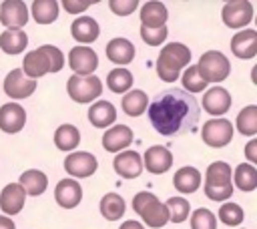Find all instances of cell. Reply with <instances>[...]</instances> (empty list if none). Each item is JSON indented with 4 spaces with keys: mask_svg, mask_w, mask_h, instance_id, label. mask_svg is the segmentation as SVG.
I'll use <instances>...</instances> for the list:
<instances>
[{
    "mask_svg": "<svg viewBox=\"0 0 257 229\" xmlns=\"http://www.w3.org/2000/svg\"><path fill=\"white\" fill-rule=\"evenodd\" d=\"M149 121L155 131L163 137L183 135L195 131L201 108L193 94L183 88H167L153 98L147 106Z\"/></svg>",
    "mask_w": 257,
    "mask_h": 229,
    "instance_id": "6da1fadb",
    "label": "cell"
},
{
    "mask_svg": "<svg viewBox=\"0 0 257 229\" xmlns=\"http://www.w3.org/2000/svg\"><path fill=\"white\" fill-rule=\"evenodd\" d=\"M64 66V54L54 44H42L36 50H30L22 60V74L30 80H36L44 74L58 72Z\"/></svg>",
    "mask_w": 257,
    "mask_h": 229,
    "instance_id": "7a4b0ae2",
    "label": "cell"
},
{
    "mask_svg": "<svg viewBox=\"0 0 257 229\" xmlns=\"http://www.w3.org/2000/svg\"><path fill=\"white\" fill-rule=\"evenodd\" d=\"M191 62V50L183 42H169L157 58V74L163 82H175Z\"/></svg>",
    "mask_w": 257,
    "mask_h": 229,
    "instance_id": "3957f363",
    "label": "cell"
},
{
    "mask_svg": "<svg viewBox=\"0 0 257 229\" xmlns=\"http://www.w3.org/2000/svg\"><path fill=\"white\" fill-rule=\"evenodd\" d=\"M233 169L229 167V163L225 161H215L207 167L205 173V195L211 201H225L233 195V181H231Z\"/></svg>",
    "mask_w": 257,
    "mask_h": 229,
    "instance_id": "277c9868",
    "label": "cell"
},
{
    "mask_svg": "<svg viewBox=\"0 0 257 229\" xmlns=\"http://www.w3.org/2000/svg\"><path fill=\"white\" fill-rule=\"evenodd\" d=\"M133 211L145 221L147 227L159 229L169 223V211L167 205L157 199L151 191H141L133 197Z\"/></svg>",
    "mask_w": 257,
    "mask_h": 229,
    "instance_id": "5b68a950",
    "label": "cell"
},
{
    "mask_svg": "<svg viewBox=\"0 0 257 229\" xmlns=\"http://www.w3.org/2000/svg\"><path fill=\"white\" fill-rule=\"evenodd\" d=\"M199 76L209 84V82H221L229 76L231 72V62L229 58L219 52V50H207L203 52V56L199 58V62L195 64Z\"/></svg>",
    "mask_w": 257,
    "mask_h": 229,
    "instance_id": "8992f818",
    "label": "cell"
},
{
    "mask_svg": "<svg viewBox=\"0 0 257 229\" xmlns=\"http://www.w3.org/2000/svg\"><path fill=\"white\" fill-rule=\"evenodd\" d=\"M66 92L74 102L88 104V102H94L102 94V82L96 74H88V76L72 74L66 80Z\"/></svg>",
    "mask_w": 257,
    "mask_h": 229,
    "instance_id": "52a82bcc",
    "label": "cell"
},
{
    "mask_svg": "<svg viewBox=\"0 0 257 229\" xmlns=\"http://www.w3.org/2000/svg\"><path fill=\"white\" fill-rule=\"evenodd\" d=\"M201 137H203V143L207 147L221 149V147L231 143V139H233V125L227 119L205 121V125L201 127Z\"/></svg>",
    "mask_w": 257,
    "mask_h": 229,
    "instance_id": "ba28073f",
    "label": "cell"
},
{
    "mask_svg": "<svg viewBox=\"0 0 257 229\" xmlns=\"http://www.w3.org/2000/svg\"><path fill=\"white\" fill-rule=\"evenodd\" d=\"M221 18H223L225 26L243 30L253 20V4L247 2V0H231V2H225L223 4V10H221Z\"/></svg>",
    "mask_w": 257,
    "mask_h": 229,
    "instance_id": "9c48e42d",
    "label": "cell"
},
{
    "mask_svg": "<svg viewBox=\"0 0 257 229\" xmlns=\"http://www.w3.org/2000/svg\"><path fill=\"white\" fill-rule=\"evenodd\" d=\"M98 169V161L92 153L86 151H72L64 159V171L74 179H86Z\"/></svg>",
    "mask_w": 257,
    "mask_h": 229,
    "instance_id": "30bf717a",
    "label": "cell"
},
{
    "mask_svg": "<svg viewBox=\"0 0 257 229\" xmlns=\"http://www.w3.org/2000/svg\"><path fill=\"white\" fill-rule=\"evenodd\" d=\"M68 66L72 68L74 74H78V76H88V74H92V72L96 70V66H98V56H96V52H94L90 46L78 44V46L70 48V52H68Z\"/></svg>",
    "mask_w": 257,
    "mask_h": 229,
    "instance_id": "8fae6325",
    "label": "cell"
},
{
    "mask_svg": "<svg viewBox=\"0 0 257 229\" xmlns=\"http://www.w3.org/2000/svg\"><path fill=\"white\" fill-rule=\"evenodd\" d=\"M28 16V6L22 0H4L0 4V22L6 26V30H22Z\"/></svg>",
    "mask_w": 257,
    "mask_h": 229,
    "instance_id": "7c38bea8",
    "label": "cell"
},
{
    "mask_svg": "<svg viewBox=\"0 0 257 229\" xmlns=\"http://www.w3.org/2000/svg\"><path fill=\"white\" fill-rule=\"evenodd\" d=\"M34 90H36V80L26 78L20 68H12L4 78V92L14 100L28 98Z\"/></svg>",
    "mask_w": 257,
    "mask_h": 229,
    "instance_id": "4fadbf2b",
    "label": "cell"
},
{
    "mask_svg": "<svg viewBox=\"0 0 257 229\" xmlns=\"http://www.w3.org/2000/svg\"><path fill=\"white\" fill-rule=\"evenodd\" d=\"M143 159V167L153 173V175H163L173 167V155L169 153V149L161 147V145H153L145 151Z\"/></svg>",
    "mask_w": 257,
    "mask_h": 229,
    "instance_id": "5bb4252c",
    "label": "cell"
},
{
    "mask_svg": "<svg viewBox=\"0 0 257 229\" xmlns=\"http://www.w3.org/2000/svg\"><path fill=\"white\" fill-rule=\"evenodd\" d=\"M203 108L211 114V117H215V119H219L221 114H225L229 108H231V94H229V90L227 88H223V86H211L205 94H203Z\"/></svg>",
    "mask_w": 257,
    "mask_h": 229,
    "instance_id": "9a60e30c",
    "label": "cell"
},
{
    "mask_svg": "<svg viewBox=\"0 0 257 229\" xmlns=\"http://www.w3.org/2000/svg\"><path fill=\"white\" fill-rule=\"evenodd\" d=\"M133 143V129L126 125H112L102 135V147L108 153H120Z\"/></svg>",
    "mask_w": 257,
    "mask_h": 229,
    "instance_id": "2e32d148",
    "label": "cell"
},
{
    "mask_svg": "<svg viewBox=\"0 0 257 229\" xmlns=\"http://www.w3.org/2000/svg\"><path fill=\"white\" fill-rule=\"evenodd\" d=\"M112 167L122 179H137L143 173V159L137 151H120L114 155Z\"/></svg>",
    "mask_w": 257,
    "mask_h": 229,
    "instance_id": "e0dca14e",
    "label": "cell"
},
{
    "mask_svg": "<svg viewBox=\"0 0 257 229\" xmlns=\"http://www.w3.org/2000/svg\"><path fill=\"white\" fill-rule=\"evenodd\" d=\"M231 52L243 60L253 58L257 54V30L243 28V30L235 32L231 38Z\"/></svg>",
    "mask_w": 257,
    "mask_h": 229,
    "instance_id": "ac0fdd59",
    "label": "cell"
},
{
    "mask_svg": "<svg viewBox=\"0 0 257 229\" xmlns=\"http://www.w3.org/2000/svg\"><path fill=\"white\" fill-rule=\"evenodd\" d=\"M54 199L62 209H74L82 201V187L76 179H60L54 189Z\"/></svg>",
    "mask_w": 257,
    "mask_h": 229,
    "instance_id": "d6986e66",
    "label": "cell"
},
{
    "mask_svg": "<svg viewBox=\"0 0 257 229\" xmlns=\"http://www.w3.org/2000/svg\"><path fill=\"white\" fill-rule=\"evenodd\" d=\"M24 125H26V110L22 108V104L6 102L0 106V131L14 135L22 131Z\"/></svg>",
    "mask_w": 257,
    "mask_h": 229,
    "instance_id": "ffe728a7",
    "label": "cell"
},
{
    "mask_svg": "<svg viewBox=\"0 0 257 229\" xmlns=\"http://www.w3.org/2000/svg\"><path fill=\"white\" fill-rule=\"evenodd\" d=\"M24 201H26V193L18 183H8L0 191V211L8 217L18 215L24 207Z\"/></svg>",
    "mask_w": 257,
    "mask_h": 229,
    "instance_id": "44dd1931",
    "label": "cell"
},
{
    "mask_svg": "<svg viewBox=\"0 0 257 229\" xmlns=\"http://www.w3.org/2000/svg\"><path fill=\"white\" fill-rule=\"evenodd\" d=\"M139 10H141V26H145V28H161V26H165V22L169 18L167 6L157 0L145 2L143 6H139Z\"/></svg>",
    "mask_w": 257,
    "mask_h": 229,
    "instance_id": "7402d4cb",
    "label": "cell"
},
{
    "mask_svg": "<svg viewBox=\"0 0 257 229\" xmlns=\"http://www.w3.org/2000/svg\"><path fill=\"white\" fill-rule=\"evenodd\" d=\"M70 34H72L74 40H78L82 46H86V44H90V42H94V40L98 38L100 26H98V22H96L94 18H90V16H78V18L70 24Z\"/></svg>",
    "mask_w": 257,
    "mask_h": 229,
    "instance_id": "603a6c76",
    "label": "cell"
},
{
    "mask_svg": "<svg viewBox=\"0 0 257 229\" xmlns=\"http://www.w3.org/2000/svg\"><path fill=\"white\" fill-rule=\"evenodd\" d=\"M88 121L96 129H108L116 121V108L108 100H94L88 108Z\"/></svg>",
    "mask_w": 257,
    "mask_h": 229,
    "instance_id": "cb8c5ba5",
    "label": "cell"
},
{
    "mask_svg": "<svg viewBox=\"0 0 257 229\" xmlns=\"http://www.w3.org/2000/svg\"><path fill=\"white\" fill-rule=\"evenodd\" d=\"M135 52H137L135 50V44L131 40H126V38H112L106 44V56H108V60L114 62V64H120V66L133 62Z\"/></svg>",
    "mask_w": 257,
    "mask_h": 229,
    "instance_id": "d4e9b609",
    "label": "cell"
},
{
    "mask_svg": "<svg viewBox=\"0 0 257 229\" xmlns=\"http://www.w3.org/2000/svg\"><path fill=\"white\" fill-rule=\"evenodd\" d=\"M18 185L24 189L26 195L38 197V195H42V193L46 191V187H48V177H46V173L40 171V169H28V171H24V173L20 175Z\"/></svg>",
    "mask_w": 257,
    "mask_h": 229,
    "instance_id": "484cf974",
    "label": "cell"
},
{
    "mask_svg": "<svg viewBox=\"0 0 257 229\" xmlns=\"http://www.w3.org/2000/svg\"><path fill=\"white\" fill-rule=\"evenodd\" d=\"M173 185L177 191H181L185 195L195 193L201 187V173L195 167H181L173 177Z\"/></svg>",
    "mask_w": 257,
    "mask_h": 229,
    "instance_id": "4316f807",
    "label": "cell"
},
{
    "mask_svg": "<svg viewBox=\"0 0 257 229\" xmlns=\"http://www.w3.org/2000/svg\"><path fill=\"white\" fill-rule=\"evenodd\" d=\"M80 143V131L70 125V123H64L60 125L56 131H54V145L56 149L64 151V153H72Z\"/></svg>",
    "mask_w": 257,
    "mask_h": 229,
    "instance_id": "83f0119b",
    "label": "cell"
},
{
    "mask_svg": "<svg viewBox=\"0 0 257 229\" xmlns=\"http://www.w3.org/2000/svg\"><path fill=\"white\" fill-rule=\"evenodd\" d=\"M231 181H233V185L237 189L249 193V191H253L257 187V169L253 165H249V163H239L235 167L233 175H231Z\"/></svg>",
    "mask_w": 257,
    "mask_h": 229,
    "instance_id": "f1b7e54d",
    "label": "cell"
},
{
    "mask_svg": "<svg viewBox=\"0 0 257 229\" xmlns=\"http://www.w3.org/2000/svg\"><path fill=\"white\" fill-rule=\"evenodd\" d=\"M98 207H100V215L104 219H108V221H118L124 215V211H126V203H124V199L118 193H106V195H102Z\"/></svg>",
    "mask_w": 257,
    "mask_h": 229,
    "instance_id": "f546056e",
    "label": "cell"
},
{
    "mask_svg": "<svg viewBox=\"0 0 257 229\" xmlns=\"http://www.w3.org/2000/svg\"><path fill=\"white\" fill-rule=\"evenodd\" d=\"M28 46V36L24 30H4L0 34V48L6 54H20Z\"/></svg>",
    "mask_w": 257,
    "mask_h": 229,
    "instance_id": "4dcf8cb0",
    "label": "cell"
},
{
    "mask_svg": "<svg viewBox=\"0 0 257 229\" xmlns=\"http://www.w3.org/2000/svg\"><path fill=\"white\" fill-rule=\"evenodd\" d=\"M32 18L38 24H50L58 18L60 4L56 0H34L32 2Z\"/></svg>",
    "mask_w": 257,
    "mask_h": 229,
    "instance_id": "1f68e13d",
    "label": "cell"
},
{
    "mask_svg": "<svg viewBox=\"0 0 257 229\" xmlns=\"http://www.w3.org/2000/svg\"><path fill=\"white\" fill-rule=\"evenodd\" d=\"M122 110L128 114V117H141L147 106H149V96L145 90H139V88H133L128 90L124 96H122Z\"/></svg>",
    "mask_w": 257,
    "mask_h": 229,
    "instance_id": "d6a6232c",
    "label": "cell"
},
{
    "mask_svg": "<svg viewBox=\"0 0 257 229\" xmlns=\"http://www.w3.org/2000/svg\"><path fill=\"white\" fill-rule=\"evenodd\" d=\"M235 127L243 137L257 135V104H247L245 108H241L235 119Z\"/></svg>",
    "mask_w": 257,
    "mask_h": 229,
    "instance_id": "836d02e7",
    "label": "cell"
},
{
    "mask_svg": "<svg viewBox=\"0 0 257 229\" xmlns=\"http://www.w3.org/2000/svg\"><path fill=\"white\" fill-rule=\"evenodd\" d=\"M133 82H135V78L126 68H112L106 74V84L112 92H128Z\"/></svg>",
    "mask_w": 257,
    "mask_h": 229,
    "instance_id": "e575fe53",
    "label": "cell"
},
{
    "mask_svg": "<svg viewBox=\"0 0 257 229\" xmlns=\"http://www.w3.org/2000/svg\"><path fill=\"white\" fill-rule=\"evenodd\" d=\"M181 82H183V90L189 92V94H195V92H201V90L207 88V82L199 76L195 64H189V66L183 70V74H181Z\"/></svg>",
    "mask_w": 257,
    "mask_h": 229,
    "instance_id": "d590c367",
    "label": "cell"
},
{
    "mask_svg": "<svg viewBox=\"0 0 257 229\" xmlns=\"http://www.w3.org/2000/svg\"><path fill=\"white\" fill-rule=\"evenodd\" d=\"M165 205L169 211V221H173V223H183L191 215V205L183 197H171Z\"/></svg>",
    "mask_w": 257,
    "mask_h": 229,
    "instance_id": "8d00e7d4",
    "label": "cell"
},
{
    "mask_svg": "<svg viewBox=\"0 0 257 229\" xmlns=\"http://www.w3.org/2000/svg\"><path fill=\"white\" fill-rule=\"evenodd\" d=\"M219 219H221L225 225H229V227H237V225L243 223L245 213H243L241 205H237V203H233V201H227V203H223V205L219 207Z\"/></svg>",
    "mask_w": 257,
    "mask_h": 229,
    "instance_id": "74e56055",
    "label": "cell"
},
{
    "mask_svg": "<svg viewBox=\"0 0 257 229\" xmlns=\"http://www.w3.org/2000/svg\"><path fill=\"white\" fill-rule=\"evenodd\" d=\"M191 229H217V217L209 209L199 207L191 215Z\"/></svg>",
    "mask_w": 257,
    "mask_h": 229,
    "instance_id": "f35d334b",
    "label": "cell"
},
{
    "mask_svg": "<svg viewBox=\"0 0 257 229\" xmlns=\"http://www.w3.org/2000/svg\"><path fill=\"white\" fill-rule=\"evenodd\" d=\"M167 26H161V28H145L141 26V38L149 44V46H161L165 40H167Z\"/></svg>",
    "mask_w": 257,
    "mask_h": 229,
    "instance_id": "ab89813d",
    "label": "cell"
},
{
    "mask_svg": "<svg viewBox=\"0 0 257 229\" xmlns=\"http://www.w3.org/2000/svg\"><path fill=\"white\" fill-rule=\"evenodd\" d=\"M141 4L137 0H110L108 2V8L110 12H114L116 16H128L133 14Z\"/></svg>",
    "mask_w": 257,
    "mask_h": 229,
    "instance_id": "60d3db41",
    "label": "cell"
},
{
    "mask_svg": "<svg viewBox=\"0 0 257 229\" xmlns=\"http://www.w3.org/2000/svg\"><path fill=\"white\" fill-rule=\"evenodd\" d=\"M94 2H90V0H84V2H78V0H64L62 2V8L66 10V12H70V14H80V12H84L86 8H90Z\"/></svg>",
    "mask_w": 257,
    "mask_h": 229,
    "instance_id": "b9f144b4",
    "label": "cell"
},
{
    "mask_svg": "<svg viewBox=\"0 0 257 229\" xmlns=\"http://www.w3.org/2000/svg\"><path fill=\"white\" fill-rule=\"evenodd\" d=\"M245 157H247L249 165H255L257 163V139H251L245 145Z\"/></svg>",
    "mask_w": 257,
    "mask_h": 229,
    "instance_id": "7bdbcfd3",
    "label": "cell"
},
{
    "mask_svg": "<svg viewBox=\"0 0 257 229\" xmlns=\"http://www.w3.org/2000/svg\"><path fill=\"white\" fill-rule=\"evenodd\" d=\"M118 229H145V225L141 223V221H135V219H128V221H124Z\"/></svg>",
    "mask_w": 257,
    "mask_h": 229,
    "instance_id": "ee69618b",
    "label": "cell"
},
{
    "mask_svg": "<svg viewBox=\"0 0 257 229\" xmlns=\"http://www.w3.org/2000/svg\"><path fill=\"white\" fill-rule=\"evenodd\" d=\"M0 229H16V225H14V221L10 217L0 215Z\"/></svg>",
    "mask_w": 257,
    "mask_h": 229,
    "instance_id": "f6af8a7d",
    "label": "cell"
}]
</instances>
